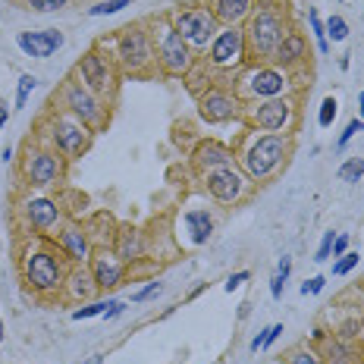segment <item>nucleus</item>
Segmentation results:
<instances>
[{"mask_svg": "<svg viewBox=\"0 0 364 364\" xmlns=\"http://www.w3.org/2000/svg\"><path fill=\"white\" fill-rule=\"evenodd\" d=\"M286 154H289V135L267 132V135H257L255 142L245 148L242 167H245V173H248L251 179L261 182L286 161Z\"/></svg>", "mask_w": 364, "mask_h": 364, "instance_id": "obj_1", "label": "nucleus"}, {"mask_svg": "<svg viewBox=\"0 0 364 364\" xmlns=\"http://www.w3.org/2000/svg\"><path fill=\"white\" fill-rule=\"evenodd\" d=\"M22 277H26V286L32 292H54L66 283V273H63V261L54 255L51 248H35L26 255L22 261Z\"/></svg>", "mask_w": 364, "mask_h": 364, "instance_id": "obj_2", "label": "nucleus"}, {"mask_svg": "<svg viewBox=\"0 0 364 364\" xmlns=\"http://www.w3.org/2000/svg\"><path fill=\"white\" fill-rule=\"evenodd\" d=\"M286 38V26L283 16L277 10L261 7L255 16H251L248 28H245V44L251 48L255 57H273L280 48V41Z\"/></svg>", "mask_w": 364, "mask_h": 364, "instance_id": "obj_3", "label": "nucleus"}, {"mask_svg": "<svg viewBox=\"0 0 364 364\" xmlns=\"http://www.w3.org/2000/svg\"><path fill=\"white\" fill-rule=\"evenodd\" d=\"M173 28L189 41V48H210V41L217 38V16L208 7L179 10L173 16Z\"/></svg>", "mask_w": 364, "mask_h": 364, "instance_id": "obj_4", "label": "nucleus"}, {"mask_svg": "<svg viewBox=\"0 0 364 364\" xmlns=\"http://www.w3.org/2000/svg\"><path fill=\"white\" fill-rule=\"evenodd\" d=\"M116 60L126 73H145L154 60V48H151V38L145 28H122L120 38H116Z\"/></svg>", "mask_w": 364, "mask_h": 364, "instance_id": "obj_5", "label": "nucleus"}, {"mask_svg": "<svg viewBox=\"0 0 364 364\" xmlns=\"http://www.w3.org/2000/svg\"><path fill=\"white\" fill-rule=\"evenodd\" d=\"M157 63L163 66L167 75H185L192 69V48L173 26H163L157 38Z\"/></svg>", "mask_w": 364, "mask_h": 364, "instance_id": "obj_6", "label": "nucleus"}, {"mask_svg": "<svg viewBox=\"0 0 364 364\" xmlns=\"http://www.w3.org/2000/svg\"><path fill=\"white\" fill-rule=\"evenodd\" d=\"M63 104L69 107V113L79 122H85L88 129L104 126V104L95 91H88L82 82H66L63 88Z\"/></svg>", "mask_w": 364, "mask_h": 364, "instance_id": "obj_7", "label": "nucleus"}, {"mask_svg": "<svg viewBox=\"0 0 364 364\" xmlns=\"http://www.w3.org/2000/svg\"><path fill=\"white\" fill-rule=\"evenodd\" d=\"M245 32L239 26H226L223 32H217V38L208 48V63L217 69H233L245 60Z\"/></svg>", "mask_w": 364, "mask_h": 364, "instance_id": "obj_8", "label": "nucleus"}, {"mask_svg": "<svg viewBox=\"0 0 364 364\" xmlns=\"http://www.w3.org/2000/svg\"><path fill=\"white\" fill-rule=\"evenodd\" d=\"M54 148L60 151L63 157H82L88 151V142H91V129L85 122H79L73 113L69 116H57L54 120Z\"/></svg>", "mask_w": 364, "mask_h": 364, "instance_id": "obj_9", "label": "nucleus"}, {"mask_svg": "<svg viewBox=\"0 0 364 364\" xmlns=\"http://www.w3.org/2000/svg\"><path fill=\"white\" fill-rule=\"evenodd\" d=\"M75 73H79L82 85H85L88 91H95L98 98H104V95L113 91V69H110V60L98 48H91L85 57H82L79 66H75Z\"/></svg>", "mask_w": 364, "mask_h": 364, "instance_id": "obj_10", "label": "nucleus"}, {"mask_svg": "<svg viewBox=\"0 0 364 364\" xmlns=\"http://www.w3.org/2000/svg\"><path fill=\"white\" fill-rule=\"evenodd\" d=\"M245 91L257 101H270V98H283L289 91V75L277 66H257L245 79Z\"/></svg>", "mask_w": 364, "mask_h": 364, "instance_id": "obj_11", "label": "nucleus"}, {"mask_svg": "<svg viewBox=\"0 0 364 364\" xmlns=\"http://www.w3.org/2000/svg\"><path fill=\"white\" fill-rule=\"evenodd\" d=\"M26 179L32 185H57L63 179V154L60 151H28Z\"/></svg>", "mask_w": 364, "mask_h": 364, "instance_id": "obj_12", "label": "nucleus"}, {"mask_svg": "<svg viewBox=\"0 0 364 364\" xmlns=\"http://www.w3.org/2000/svg\"><path fill=\"white\" fill-rule=\"evenodd\" d=\"M292 113H295V104L289 98H270L251 110V122L264 132H283V129H289Z\"/></svg>", "mask_w": 364, "mask_h": 364, "instance_id": "obj_13", "label": "nucleus"}, {"mask_svg": "<svg viewBox=\"0 0 364 364\" xmlns=\"http://www.w3.org/2000/svg\"><path fill=\"white\" fill-rule=\"evenodd\" d=\"M208 192L220 204H233L245 195V176L236 173L233 167L214 170V173H208Z\"/></svg>", "mask_w": 364, "mask_h": 364, "instance_id": "obj_14", "label": "nucleus"}, {"mask_svg": "<svg viewBox=\"0 0 364 364\" xmlns=\"http://www.w3.org/2000/svg\"><path fill=\"white\" fill-rule=\"evenodd\" d=\"M16 44H19V51L26 57H38V60H44V57H51L54 51L63 48V35L57 32V28H44V32H19L16 35Z\"/></svg>", "mask_w": 364, "mask_h": 364, "instance_id": "obj_15", "label": "nucleus"}, {"mask_svg": "<svg viewBox=\"0 0 364 364\" xmlns=\"http://www.w3.org/2000/svg\"><path fill=\"white\" fill-rule=\"evenodd\" d=\"M198 104H201V107H198L201 110V120H208V122H226L239 113V101L230 95V91H220V88L204 91Z\"/></svg>", "mask_w": 364, "mask_h": 364, "instance_id": "obj_16", "label": "nucleus"}, {"mask_svg": "<svg viewBox=\"0 0 364 364\" xmlns=\"http://www.w3.org/2000/svg\"><path fill=\"white\" fill-rule=\"evenodd\" d=\"M57 245H60L63 257L73 264H85L91 257V242H88V233L75 223H66L60 233H57Z\"/></svg>", "mask_w": 364, "mask_h": 364, "instance_id": "obj_17", "label": "nucleus"}, {"mask_svg": "<svg viewBox=\"0 0 364 364\" xmlns=\"http://www.w3.org/2000/svg\"><path fill=\"white\" fill-rule=\"evenodd\" d=\"M91 277H95L98 289H116L122 283V277H126V267H122V261L116 255L101 251V255L91 257Z\"/></svg>", "mask_w": 364, "mask_h": 364, "instance_id": "obj_18", "label": "nucleus"}, {"mask_svg": "<svg viewBox=\"0 0 364 364\" xmlns=\"http://www.w3.org/2000/svg\"><path fill=\"white\" fill-rule=\"evenodd\" d=\"M26 220L32 230H54L60 223V204L51 198H32L26 201Z\"/></svg>", "mask_w": 364, "mask_h": 364, "instance_id": "obj_19", "label": "nucleus"}, {"mask_svg": "<svg viewBox=\"0 0 364 364\" xmlns=\"http://www.w3.org/2000/svg\"><path fill=\"white\" fill-rule=\"evenodd\" d=\"M195 167L208 170V173L223 170V167H233V151L223 148V145H217V142H208V145H201V148L195 151Z\"/></svg>", "mask_w": 364, "mask_h": 364, "instance_id": "obj_20", "label": "nucleus"}, {"mask_svg": "<svg viewBox=\"0 0 364 364\" xmlns=\"http://www.w3.org/2000/svg\"><path fill=\"white\" fill-rule=\"evenodd\" d=\"M304 54H308V44H304V38L298 32H286V38L280 41L277 54H273V60L283 63V66H295V63L304 60Z\"/></svg>", "mask_w": 364, "mask_h": 364, "instance_id": "obj_21", "label": "nucleus"}, {"mask_svg": "<svg viewBox=\"0 0 364 364\" xmlns=\"http://www.w3.org/2000/svg\"><path fill=\"white\" fill-rule=\"evenodd\" d=\"M66 292H69V298H75V302H88V298H95L98 283H95V277H91V270H85V267L73 270V273L66 277Z\"/></svg>", "mask_w": 364, "mask_h": 364, "instance_id": "obj_22", "label": "nucleus"}, {"mask_svg": "<svg viewBox=\"0 0 364 364\" xmlns=\"http://www.w3.org/2000/svg\"><path fill=\"white\" fill-rule=\"evenodd\" d=\"M248 13H251V0H214V16H217V22L239 26V22H242Z\"/></svg>", "mask_w": 364, "mask_h": 364, "instance_id": "obj_23", "label": "nucleus"}, {"mask_svg": "<svg viewBox=\"0 0 364 364\" xmlns=\"http://www.w3.org/2000/svg\"><path fill=\"white\" fill-rule=\"evenodd\" d=\"M185 226H189V236L195 245H204L210 239V233H214V217L208 214V210H189L185 214Z\"/></svg>", "mask_w": 364, "mask_h": 364, "instance_id": "obj_24", "label": "nucleus"}, {"mask_svg": "<svg viewBox=\"0 0 364 364\" xmlns=\"http://www.w3.org/2000/svg\"><path fill=\"white\" fill-rule=\"evenodd\" d=\"M142 251H145L142 233L132 230V226H122L120 242H116V257H120V261H135V257H142Z\"/></svg>", "mask_w": 364, "mask_h": 364, "instance_id": "obj_25", "label": "nucleus"}, {"mask_svg": "<svg viewBox=\"0 0 364 364\" xmlns=\"http://www.w3.org/2000/svg\"><path fill=\"white\" fill-rule=\"evenodd\" d=\"M324 358L327 364H361V355H358L352 345H345L343 339H327L324 343Z\"/></svg>", "mask_w": 364, "mask_h": 364, "instance_id": "obj_26", "label": "nucleus"}, {"mask_svg": "<svg viewBox=\"0 0 364 364\" xmlns=\"http://www.w3.org/2000/svg\"><path fill=\"white\" fill-rule=\"evenodd\" d=\"M308 22H311V32H314L317 51H320V54H330V41H327V26H324V22H320V16H317V10H311V13H308Z\"/></svg>", "mask_w": 364, "mask_h": 364, "instance_id": "obj_27", "label": "nucleus"}, {"mask_svg": "<svg viewBox=\"0 0 364 364\" xmlns=\"http://www.w3.org/2000/svg\"><path fill=\"white\" fill-rule=\"evenodd\" d=\"M289 273H292V261L283 255V261H280V267H277V277H273V283H270V295H273V298H283V289H286Z\"/></svg>", "mask_w": 364, "mask_h": 364, "instance_id": "obj_28", "label": "nucleus"}, {"mask_svg": "<svg viewBox=\"0 0 364 364\" xmlns=\"http://www.w3.org/2000/svg\"><path fill=\"white\" fill-rule=\"evenodd\" d=\"M286 364H324V358L317 355L314 349H304V345H298V349H292L289 355H286Z\"/></svg>", "mask_w": 364, "mask_h": 364, "instance_id": "obj_29", "label": "nucleus"}, {"mask_svg": "<svg viewBox=\"0 0 364 364\" xmlns=\"http://www.w3.org/2000/svg\"><path fill=\"white\" fill-rule=\"evenodd\" d=\"M126 7H132V0H104V3H95V7L88 10V16H113Z\"/></svg>", "mask_w": 364, "mask_h": 364, "instance_id": "obj_30", "label": "nucleus"}, {"mask_svg": "<svg viewBox=\"0 0 364 364\" xmlns=\"http://www.w3.org/2000/svg\"><path fill=\"white\" fill-rule=\"evenodd\" d=\"M364 176V157H355V161H345L339 167V179L343 182H358Z\"/></svg>", "mask_w": 364, "mask_h": 364, "instance_id": "obj_31", "label": "nucleus"}, {"mask_svg": "<svg viewBox=\"0 0 364 364\" xmlns=\"http://www.w3.org/2000/svg\"><path fill=\"white\" fill-rule=\"evenodd\" d=\"M336 113H339L336 98H324V104H320V113H317V122H320V129H330L333 120H336Z\"/></svg>", "mask_w": 364, "mask_h": 364, "instance_id": "obj_32", "label": "nucleus"}, {"mask_svg": "<svg viewBox=\"0 0 364 364\" xmlns=\"http://www.w3.org/2000/svg\"><path fill=\"white\" fill-rule=\"evenodd\" d=\"M35 88H38V79H35V75H22L19 79V88H16V107H26L28 104V95H32Z\"/></svg>", "mask_w": 364, "mask_h": 364, "instance_id": "obj_33", "label": "nucleus"}, {"mask_svg": "<svg viewBox=\"0 0 364 364\" xmlns=\"http://www.w3.org/2000/svg\"><path fill=\"white\" fill-rule=\"evenodd\" d=\"M345 41L349 38V22L343 19V16H330V22H327V41Z\"/></svg>", "mask_w": 364, "mask_h": 364, "instance_id": "obj_34", "label": "nucleus"}, {"mask_svg": "<svg viewBox=\"0 0 364 364\" xmlns=\"http://www.w3.org/2000/svg\"><path fill=\"white\" fill-rule=\"evenodd\" d=\"M358 261H361V257H358V251H345L343 257H336V264H333V273H336V277H345V273H352V270L358 267Z\"/></svg>", "mask_w": 364, "mask_h": 364, "instance_id": "obj_35", "label": "nucleus"}, {"mask_svg": "<svg viewBox=\"0 0 364 364\" xmlns=\"http://www.w3.org/2000/svg\"><path fill=\"white\" fill-rule=\"evenodd\" d=\"M107 304H110V302H88L85 308H75V311H73V320H88V317H101Z\"/></svg>", "mask_w": 364, "mask_h": 364, "instance_id": "obj_36", "label": "nucleus"}, {"mask_svg": "<svg viewBox=\"0 0 364 364\" xmlns=\"http://www.w3.org/2000/svg\"><path fill=\"white\" fill-rule=\"evenodd\" d=\"M26 7L35 13H57V10L66 7V0H26Z\"/></svg>", "mask_w": 364, "mask_h": 364, "instance_id": "obj_37", "label": "nucleus"}, {"mask_svg": "<svg viewBox=\"0 0 364 364\" xmlns=\"http://www.w3.org/2000/svg\"><path fill=\"white\" fill-rule=\"evenodd\" d=\"M358 132H364V122H361V120H352L349 126H345V132L339 135V142H336V148H339V151H345V145H349V142H352V138H355Z\"/></svg>", "mask_w": 364, "mask_h": 364, "instance_id": "obj_38", "label": "nucleus"}, {"mask_svg": "<svg viewBox=\"0 0 364 364\" xmlns=\"http://www.w3.org/2000/svg\"><path fill=\"white\" fill-rule=\"evenodd\" d=\"M333 242H336V233L327 230V233H324V239H320V248H317L314 261H327V257H330V251H333Z\"/></svg>", "mask_w": 364, "mask_h": 364, "instance_id": "obj_39", "label": "nucleus"}, {"mask_svg": "<svg viewBox=\"0 0 364 364\" xmlns=\"http://www.w3.org/2000/svg\"><path fill=\"white\" fill-rule=\"evenodd\" d=\"M161 292H163V286H161V283H148L145 289H138V292H135V295H132V302H148V298L161 295Z\"/></svg>", "mask_w": 364, "mask_h": 364, "instance_id": "obj_40", "label": "nucleus"}, {"mask_svg": "<svg viewBox=\"0 0 364 364\" xmlns=\"http://www.w3.org/2000/svg\"><path fill=\"white\" fill-rule=\"evenodd\" d=\"M324 283H327L324 277H311V280H304V283H302V295H317V292L324 289Z\"/></svg>", "mask_w": 364, "mask_h": 364, "instance_id": "obj_41", "label": "nucleus"}, {"mask_svg": "<svg viewBox=\"0 0 364 364\" xmlns=\"http://www.w3.org/2000/svg\"><path fill=\"white\" fill-rule=\"evenodd\" d=\"M248 277H251L248 270H239V273H233V277L226 280V283H223V289H226V292H236L239 286H242V283H245V280H248Z\"/></svg>", "mask_w": 364, "mask_h": 364, "instance_id": "obj_42", "label": "nucleus"}, {"mask_svg": "<svg viewBox=\"0 0 364 364\" xmlns=\"http://www.w3.org/2000/svg\"><path fill=\"white\" fill-rule=\"evenodd\" d=\"M349 251V236L345 233H336V242H333V257H343Z\"/></svg>", "mask_w": 364, "mask_h": 364, "instance_id": "obj_43", "label": "nucleus"}, {"mask_svg": "<svg viewBox=\"0 0 364 364\" xmlns=\"http://www.w3.org/2000/svg\"><path fill=\"white\" fill-rule=\"evenodd\" d=\"M122 311H126V304H122V302H110L107 308H104V314H101V317H107V320H113V317H120Z\"/></svg>", "mask_w": 364, "mask_h": 364, "instance_id": "obj_44", "label": "nucleus"}, {"mask_svg": "<svg viewBox=\"0 0 364 364\" xmlns=\"http://www.w3.org/2000/svg\"><path fill=\"white\" fill-rule=\"evenodd\" d=\"M280 333H283V324H270V327H267V343H264V349H270V345L277 343Z\"/></svg>", "mask_w": 364, "mask_h": 364, "instance_id": "obj_45", "label": "nucleus"}, {"mask_svg": "<svg viewBox=\"0 0 364 364\" xmlns=\"http://www.w3.org/2000/svg\"><path fill=\"white\" fill-rule=\"evenodd\" d=\"M7 120H10V107H7V101H0V129L7 126Z\"/></svg>", "mask_w": 364, "mask_h": 364, "instance_id": "obj_46", "label": "nucleus"}, {"mask_svg": "<svg viewBox=\"0 0 364 364\" xmlns=\"http://www.w3.org/2000/svg\"><path fill=\"white\" fill-rule=\"evenodd\" d=\"M358 120L364 122V91H361V95H358Z\"/></svg>", "mask_w": 364, "mask_h": 364, "instance_id": "obj_47", "label": "nucleus"}, {"mask_svg": "<svg viewBox=\"0 0 364 364\" xmlns=\"http://www.w3.org/2000/svg\"><path fill=\"white\" fill-rule=\"evenodd\" d=\"M3 336H7V327H3V320H0V343H3Z\"/></svg>", "mask_w": 364, "mask_h": 364, "instance_id": "obj_48", "label": "nucleus"}, {"mask_svg": "<svg viewBox=\"0 0 364 364\" xmlns=\"http://www.w3.org/2000/svg\"><path fill=\"white\" fill-rule=\"evenodd\" d=\"M214 364H223V361H214Z\"/></svg>", "mask_w": 364, "mask_h": 364, "instance_id": "obj_49", "label": "nucleus"}]
</instances>
